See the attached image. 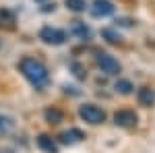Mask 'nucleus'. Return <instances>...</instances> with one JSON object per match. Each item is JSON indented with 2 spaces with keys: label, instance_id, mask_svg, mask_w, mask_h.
<instances>
[{
  "label": "nucleus",
  "instance_id": "obj_9",
  "mask_svg": "<svg viewBox=\"0 0 155 153\" xmlns=\"http://www.w3.org/2000/svg\"><path fill=\"white\" fill-rule=\"evenodd\" d=\"M37 147L46 153H58V143L50 135H37Z\"/></svg>",
  "mask_w": 155,
  "mask_h": 153
},
{
  "label": "nucleus",
  "instance_id": "obj_6",
  "mask_svg": "<svg viewBox=\"0 0 155 153\" xmlns=\"http://www.w3.org/2000/svg\"><path fill=\"white\" fill-rule=\"evenodd\" d=\"M114 4L110 2V0H93L91 2V6H89V11L93 17L97 19H104V17H110V15H114Z\"/></svg>",
  "mask_w": 155,
  "mask_h": 153
},
{
  "label": "nucleus",
  "instance_id": "obj_8",
  "mask_svg": "<svg viewBox=\"0 0 155 153\" xmlns=\"http://www.w3.org/2000/svg\"><path fill=\"white\" fill-rule=\"evenodd\" d=\"M68 33H71V35H74L77 39H83V42H87V39L91 37V29H89V27H87L83 21H72L71 27H68Z\"/></svg>",
  "mask_w": 155,
  "mask_h": 153
},
{
  "label": "nucleus",
  "instance_id": "obj_19",
  "mask_svg": "<svg viewBox=\"0 0 155 153\" xmlns=\"http://www.w3.org/2000/svg\"><path fill=\"white\" fill-rule=\"evenodd\" d=\"M54 8H56V4L52 2V4H46V6H44L41 11H44V12H50V11H54Z\"/></svg>",
  "mask_w": 155,
  "mask_h": 153
},
{
  "label": "nucleus",
  "instance_id": "obj_7",
  "mask_svg": "<svg viewBox=\"0 0 155 153\" xmlns=\"http://www.w3.org/2000/svg\"><path fill=\"white\" fill-rule=\"evenodd\" d=\"M85 139V132L79 128H68V130H62L58 135V141L62 145H77V143H81Z\"/></svg>",
  "mask_w": 155,
  "mask_h": 153
},
{
  "label": "nucleus",
  "instance_id": "obj_11",
  "mask_svg": "<svg viewBox=\"0 0 155 153\" xmlns=\"http://www.w3.org/2000/svg\"><path fill=\"white\" fill-rule=\"evenodd\" d=\"M15 12L8 11V8H0V29H6V31H12L15 29Z\"/></svg>",
  "mask_w": 155,
  "mask_h": 153
},
{
  "label": "nucleus",
  "instance_id": "obj_4",
  "mask_svg": "<svg viewBox=\"0 0 155 153\" xmlns=\"http://www.w3.org/2000/svg\"><path fill=\"white\" fill-rule=\"evenodd\" d=\"M95 64L101 68V72H106V75H118L120 72V62L112 54H107V52H97L95 54Z\"/></svg>",
  "mask_w": 155,
  "mask_h": 153
},
{
  "label": "nucleus",
  "instance_id": "obj_1",
  "mask_svg": "<svg viewBox=\"0 0 155 153\" xmlns=\"http://www.w3.org/2000/svg\"><path fill=\"white\" fill-rule=\"evenodd\" d=\"M19 71H21V75H23V77H25L29 83H31L35 89H44V87L50 83L48 66H46L44 62L35 60V58L25 56V58L19 62Z\"/></svg>",
  "mask_w": 155,
  "mask_h": 153
},
{
  "label": "nucleus",
  "instance_id": "obj_14",
  "mask_svg": "<svg viewBox=\"0 0 155 153\" xmlns=\"http://www.w3.org/2000/svg\"><path fill=\"white\" fill-rule=\"evenodd\" d=\"M114 89H116V93H120V95H130L132 91H134V85H132L130 81H126V79H120V81H116Z\"/></svg>",
  "mask_w": 155,
  "mask_h": 153
},
{
  "label": "nucleus",
  "instance_id": "obj_17",
  "mask_svg": "<svg viewBox=\"0 0 155 153\" xmlns=\"http://www.w3.org/2000/svg\"><path fill=\"white\" fill-rule=\"evenodd\" d=\"M71 71H72V75H74L77 79H85V77H87V71L83 68V64H79V62H72Z\"/></svg>",
  "mask_w": 155,
  "mask_h": 153
},
{
  "label": "nucleus",
  "instance_id": "obj_13",
  "mask_svg": "<svg viewBox=\"0 0 155 153\" xmlns=\"http://www.w3.org/2000/svg\"><path fill=\"white\" fill-rule=\"evenodd\" d=\"M44 118H46V122L48 124H60L62 120H64V114L56 110V108H48L46 112H44Z\"/></svg>",
  "mask_w": 155,
  "mask_h": 153
},
{
  "label": "nucleus",
  "instance_id": "obj_16",
  "mask_svg": "<svg viewBox=\"0 0 155 153\" xmlns=\"http://www.w3.org/2000/svg\"><path fill=\"white\" fill-rule=\"evenodd\" d=\"M11 130H15V120H12L11 116H2V114H0V132L6 135V132H11Z\"/></svg>",
  "mask_w": 155,
  "mask_h": 153
},
{
  "label": "nucleus",
  "instance_id": "obj_15",
  "mask_svg": "<svg viewBox=\"0 0 155 153\" xmlns=\"http://www.w3.org/2000/svg\"><path fill=\"white\" fill-rule=\"evenodd\" d=\"M64 4H66V8L72 12H83L87 8V2L85 0H64Z\"/></svg>",
  "mask_w": 155,
  "mask_h": 153
},
{
  "label": "nucleus",
  "instance_id": "obj_20",
  "mask_svg": "<svg viewBox=\"0 0 155 153\" xmlns=\"http://www.w3.org/2000/svg\"><path fill=\"white\" fill-rule=\"evenodd\" d=\"M0 48H2V42H0Z\"/></svg>",
  "mask_w": 155,
  "mask_h": 153
},
{
  "label": "nucleus",
  "instance_id": "obj_12",
  "mask_svg": "<svg viewBox=\"0 0 155 153\" xmlns=\"http://www.w3.org/2000/svg\"><path fill=\"white\" fill-rule=\"evenodd\" d=\"M101 37L106 39L107 44H112V46H120V44H122V35H120L116 29H112V27L101 29Z\"/></svg>",
  "mask_w": 155,
  "mask_h": 153
},
{
  "label": "nucleus",
  "instance_id": "obj_3",
  "mask_svg": "<svg viewBox=\"0 0 155 153\" xmlns=\"http://www.w3.org/2000/svg\"><path fill=\"white\" fill-rule=\"evenodd\" d=\"M39 39L44 42V44H48V46H62L64 42H66V31H62L58 27H41V31H39Z\"/></svg>",
  "mask_w": 155,
  "mask_h": 153
},
{
  "label": "nucleus",
  "instance_id": "obj_10",
  "mask_svg": "<svg viewBox=\"0 0 155 153\" xmlns=\"http://www.w3.org/2000/svg\"><path fill=\"white\" fill-rule=\"evenodd\" d=\"M137 99H139V104L145 108H151L155 104V91L151 87H141L139 91H137Z\"/></svg>",
  "mask_w": 155,
  "mask_h": 153
},
{
  "label": "nucleus",
  "instance_id": "obj_5",
  "mask_svg": "<svg viewBox=\"0 0 155 153\" xmlns=\"http://www.w3.org/2000/svg\"><path fill=\"white\" fill-rule=\"evenodd\" d=\"M137 122H139V116H137L132 110H118V112L114 114V124H116V126L132 128V126H137Z\"/></svg>",
  "mask_w": 155,
  "mask_h": 153
},
{
  "label": "nucleus",
  "instance_id": "obj_2",
  "mask_svg": "<svg viewBox=\"0 0 155 153\" xmlns=\"http://www.w3.org/2000/svg\"><path fill=\"white\" fill-rule=\"evenodd\" d=\"M79 116L83 118L85 122H89V124H101V122H106V112L99 106H95V104H83V106L79 108Z\"/></svg>",
  "mask_w": 155,
  "mask_h": 153
},
{
  "label": "nucleus",
  "instance_id": "obj_18",
  "mask_svg": "<svg viewBox=\"0 0 155 153\" xmlns=\"http://www.w3.org/2000/svg\"><path fill=\"white\" fill-rule=\"evenodd\" d=\"M114 23L120 25V27H132V25H134V21H132V19H126V17H120V19H116V21H114Z\"/></svg>",
  "mask_w": 155,
  "mask_h": 153
}]
</instances>
